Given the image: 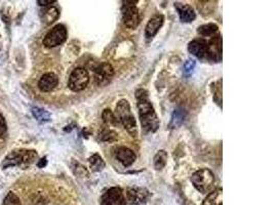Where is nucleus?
<instances>
[{"instance_id":"obj_22","label":"nucleus","mask_w":274,"mask_h":205,"mask_svg":"<svg viewBox=\"0 0 274 205\" xmlns=\"http://www.w3.org/2000/svg\"><path fill=\"white\" fill-rule=\"evenodd\" d=\"M102 118H103V121L107 124V125H117L118 124V121L114 115V113L109 110V109H106L103 114H102Z\"/></svg>"},{"instance_id":"obj_13","label":"nucleus","mask_w":274,"mask_h":205,"mask_svg":"<svg viewBox=\"0 0 274 205\" xmlns=\"http://www.w3.org/2000/svg\"><path fill=\"white\" fill-rule=\"evenodd\" d=\"M188 51L196 58L204 59L206 58L207 53V41L203 39H195L189 43Z\"/></svg>"},{"instance_id":"obj_20","label":"nucleus","mask_w":274,"mask_h":205,"mask_svg":"<svg viewBox=\"0 0 274 205\" xmlns=\"http://www.w3.org/2000/svg\"><path fill=\"white\" fill-rule=\"evenodd\" d=\"M43 13V20L48 25L54 23L59 18V11L56 8H50Z\"/></svg>"},{"instance_id":"obj_10","label":"nucleus","mask_w":274,"mask_h":205,"mask_svg":"<svg viewBox=\"0 0 274 205\" xmlns=\"http://www.w3.org/2000/svg\"><path fill=\"white\" fill-rule=\"evenodd\" d=\"M206 58L208 60L218 62L222 59V38L214 37L207 42V53Z\"/></svg>"},{"instance_id":"obj_16","label":"nucleus","mask_w":274,"mask_h":205,"mask_svg":"<svg viewBox=\"0 0 274 205\" xmlns=\"http://www.w3.org/2000/svg\"><path fill=\"white\" fill-rule=\"evenodd\" d=\"M223 204V190L222 188L215 189L203 200L202 205H222Z\"/></svg>"},{"instance_id":"obj_21","label":"nucleus","mask_w":274,"mask_h":205,"mask_svg":"<svg viewBox=\"0 0 274 205\" xmlns=\"http://www.w3.org/2000/svg\"><path fill=\"white\" fill-rule=\"evenodd\" d=\"M90 165L94 171H101L105 168V162L99 154H95L90 158Z\"/></svg>"},{"instance_id":"obj_19","label":"nucleus","mask_w":274,"mask_h":205,"mask_svg":"<svg viewBox=\"0 0 274 205\" xmlns=\"http://www.w3.org/2000/svg\"><path fill=\"white\" fill-rule=\"evenodd\" d=\"M167 162V153L164 150H160L154 156V167L157 170L162 169Z\"/></svg>"},{"instance_id":"obj_17","label":"nucleus","mask_w":274,"mask_h":205,"mask_svg":"<svg viewBox=\"0 0 274 205\" xmlns=\"http://www.w3.org/2000/svg\"><path fill=\"white\" fill-rule=\"evenodd\" d=\"M218 29L219 28H218V26L216 24H205V25H202V26L198 27L197 32L201 36L210 37V36H214L215 34L218 33Z\"/></svg>"},{"instance_id":"obj_5","label":"nucleus","mask_w":274,"mask_h":205,"mask_svg":"<svg viewBox=\"0 0 274 205\" xmlns=\"http://www.w3.org/2000/svg\"><path fill=\"white\" fill-rule=\"evenodd\" d=\"M138 2L123 3L122 8V20L124 25L130 29H136L140 23V14L135 4Z\"/></svg>"},{"instance_id":"obj_7","label":"nucleus","mask_w":274,"mask_h":205,"mask_svg":"<svg viewBox=\"0 0 274 205\" xmlns=\"http://www.w3.org/2000/svg\"><path fill=\"white\" fill-rule=\"evenodd\" d=\"M36 157H37V154L35 153V151H21V152L14 151L12 154H10L6 158L4 165L11 166V165H19L22 163L29 164Z\"/></svg>"},{"instance_id":"obj_14","label":"nucleus","mask_w":274,"mask_h":205,"mask_svg":"<svg viewBox=\"0 0 274 205\" xmlns=\"http://www.w3.org/2000/svg\"><path fill=\"white\" fill-rule=\"evenodd\" d=\"M116 159L123 165V166H131L136 161V154L133 150L127 147H120L115 152Z\"/></svg>"},{"instance_id":"obj_15","label":"nucleus","mask_w":274,"mask_h":205,"mask_svg":"<svg viewBox=\"0 0 274 205\" xmlns=\"http://www.w3.org/2000/svg\"><path fill=\"white\" fill-rule=\"evenodd\" d=\"M175 8L179 14L181 22L190 23V22L195 20L196 14H195L194 10L192 9V7H190L189 5H183V4L177 3V4H175Z\"/></svg>"},{"instance_id":"obj_25","label":"nucleus","mask_w":274,"mask_h":205,"mask_svg":"<svg viewBox=\"0 0 274 205\" xmlns=\"http://www.w3.org/2000/svg\"><path fill=\"white\" fill-rule=\"evenodd\" d=\"M117 138L116 132L110 129H105L100 133V140L103 142H113Z\"/></svg>"},{"instance_id":"obj_27","label":"nucleus","mask_w":274,"mask_h":205,"mask_svg":"<svg viewBox=\"0 0 274 205\" xmlns=\"http://www.w3.org/2000/svg\"><path fill=\"white\" fill-rule=\"evenodd\" d=\"M195 66H196V63H195L194 60H191V59L187 60V61L185 62V64H184V67H183L184 75H185L186 77H189V76L193 73V70H194Z\"/></svg>"},{"instance_id":"obj_28","label":"nucleus","mask_w":274,"mask_h":205,"mask_svg":"<svg viewBox=\"0 0 274 205\" xmlns=\"http://www.w3.org/2000/svg\"><path fill=\"white\" fill-rule=\"evenodd\" d=\"M8 130V125L5 117L0 114V136H3Z\"/></svg>"},{"instance_id":"obj_23","label":"nucleus","mask_w":274,"mask_h":205,"mask_svg":"<svg viewBox=\"0 0 274 205\" xmlns=\"http://www.w3.org/2000/svg\"><path fill=\"white\" fill-rule=\"evenodd\" d=\"M32 113L34 115V117L40 121V122H46V121H49L50 118H51V115L49 112H47L46 110L44 109H40V108H34L32 110Z\"/></svg>"},{"instance_id":"obj_8","label":"nucleus","mask_w":274,"mask_h":205,"mask_svg":"<svg viewBox=\"0 0 274 205\" xmlns=\"http://www.w3.org/2000/svg\"><path fill=\"white\" fill-rule=\"evenodd\" d=\"M93 72L95 73L96 82L100 86L107 85L110 82V80L114 74V70H113L112 66L110 64H107V63H104V64L97 66L93 70Z\"/></svg>"},{"instance_id":"obj_4","label":"nucleus","mask_w":274,"mask_h":205,"mask_svg":"<svg viewBox=\"0 0 274 205\" xmlns=\"http://www.w3.org/2000/svg\"><path fill=\"white\" fill-rule=\"evenodd\" d=\"M90 82V74L85 68H76L69 76L68 86L73 92L83 90Z\"/></svg>"},{"instance_id":"obj_1","label":"nucleus","mask_w":274,"mask_h":205,"mask_svg":"<svg viewBox=\"0 0 274 205\" xmlns=\"http://www.w3.org/2000/svg\"><path fill=\"white\" fill-rule=\"evenodd\" d=\"M138 109L142 127L147 132H155L159 127V119L149 100L145 89H139L136 93Z\"/></svg>"},{"instance_id":"obj_6","label":"nucleus","mask_w":274,"mask_h":205,"mask_svg":"<svg viewBox=\"0 0 274 205\" xmlns=\"http://www.w3.org/2000/svg\"><path fill=\"white\" fill-rule=\"evenodd\" d=\"M67 39V29L64 25L55 26L45 37L44 45L47 48H56L64 43Z\"/></svg>"},{"instance_id":"obj_3","label":"nucleus","mask_w":274,"mask_h":205,"mask_svg":"<svg viewBox=\"0 0 274 205\" xmlns=\"http://www.w3.org/2000/svg\"><path fill=\"white\" fill-rule=\"evenodd\" d=\"M191 181L194 188L202 194H208L216 189V176L207 168L196 170L191 176Z\"/></svg>"},{"instance_id":"obj_18","label":"nucleus","mask_w":274,"mask_h":205,"mask_svg":"<svg viewBox=\"0 0 274 205\" xmlns=\"http://www.w3.org/2000/svg\"><path fill=\"white\" fill-rule=\"evenodd\" d=\"M185 117H186V113L183 109H176L173 113V116H172L171 127L175 128V127L180 126L183 123V121L185 120Z\"/></svg>"},{"instance_id":"obj_9","label":"nucleus","mask_w":274,"mask_h":205,"mask_svg":"<svg viewBox=\"0 0 274 205\" xmlns=\"http://www.w3.org/2000/svg\"><path fill=\"white\" fill-rule=\"evenodd\" d=\"M124 196L122 190L118 187L110 188L101 199V205H123Z\"/></svg>"},{"instance_id":"obj_29","label":"nucleus","mask_w":274,"mask_h":205,"mask_svg":"<svg viewBox=\"0 0 274 205\" xmlns=\"http://www.w3.org/2000/svg\"><path fill=\"white\" fill-rule=\"evenodd\" d=\"M56 2H55V0H38V2H37V4L39 5V6H43V7H47V6H49V5H53V4H55Z\"/></svg>"},{"instance_id":"obj_12","label":"nucleus","mask_w":274,"mask_h":205,"mask_svg":"<svg viewBox=\"0 0 274 205\" xmlns=\"http://www.w3.org/2000/svg\"><path fill=\"white\" fill-rule=\"evenodd\" d=\"M163 21L164 19L162 15H155L150 19L145 29V36L147 39H152L157 34L163 25Z\"/></svg>"},{"instance_id":"obj_11","label":"nucleus","mask_w":274,"mask_h":205,"mask_svg":"<svg viewBox=\"0 0 274 205\" xmlns=\"http://www.w3.org/2000/svg\"><path fill=\"white\" fill-rule=\"evenodd\" d=\"M58 84H59V77L53 72L44 74L38 81V87L44 93H50L54 90L58 86Z\"/></svg>"},{"instance_id":"obj_26","label":"nucleus","mask_w":274,"mask_h":205,"mask_svg":"<svg viewBox=\"0 0 274 205\" xmlns=\"http://www.w3.org/2000/svg\"><path fill=\"white\" fill-rule=\"evenodd\" d=\"M3 205H21V201H20L19 197L15 193L11 192V193H9L7 195Z\"/></svg>"},{"instance_id":"obj_24","label":"nucleus","mask_w":274,"mask_h":205,"mask_svg":"<svg viewBox=\"0 0 274 205\" xmlns=\"http://www.w3.org/2000/svg\"><path fill=\"white\" fill-rule=\"evenodd\" d=\"M127 196H128L127 197V200L129 201V203L135 204V203H137L141 199V197L143 196V194L140 193V192H138V190L131 189V190H129Z\"/></svg>"},{"instance_id":"obj_2","label":"nucleus","mask_w":274,"mask_h":205,"mask_svg":"<svg viewBox=\"0 0 274 205\" xmlns=\"http://www.w3.org/2000/svg\"><path fill=\"white\" fill-rule=\"evenodd\" d=\"M118 122H120L133 138L138 136V127L135 116L131 110V105L127 100H120L114 113Z\"/></svg>"}]
</instances>
